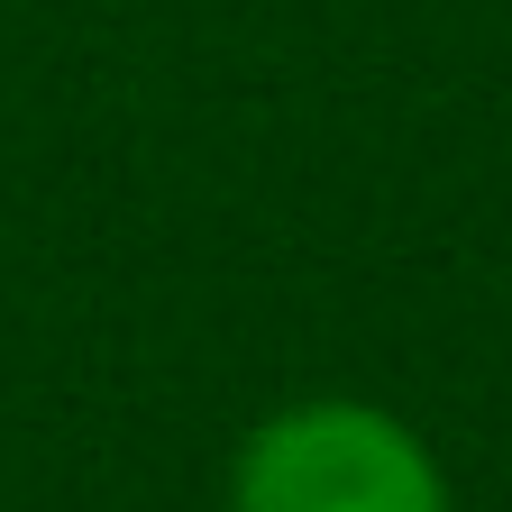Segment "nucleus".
Wrapping results in <instances>:
<instances>
[{"instance_id": "nucleus-1", "label": "nucleus", "mask_w": 512, "mask_h": 512, "mask_svg": "<svg viewBox=\"0 0 512 512\" xmlns=\"http://www.w3.org/2000/svg\"><path fill=\"white\" fill-rule=\"evenodd\" d=\"M229 512H448V476L403 412L311 394L229 448Z\"/></svg>"}]
</instances>
